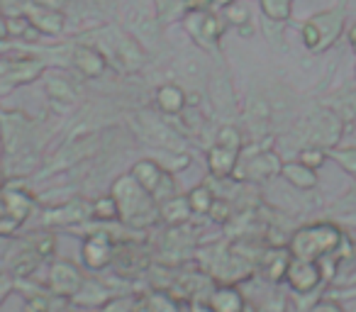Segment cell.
<instances>
[{
	"mask_svg": "<svg viewBox=\"0 0 356 312\" xmlns=\"http://www.w3.org/2000/svg\"><path fill=\"white\" fill-rule=\"evenodd\" d=\"M261 10L266 13L268 20L273 22H286L291 17L293 0H261Z\"/></svg>",
	"mask_w": 356,
	"mask_h": 312,
	"instance_id": "484cf974",
	"label": "cell"
},
{
	"mask_svg": "<svg viewBox=\"0 0 356 312\" xmlns=\"http://www.w3.org/2000/svg\"><path fill=\"white\" fill-rule=\"evenodd\" d=\"M208 305L213 307L215 312H242L247 302H244L242 293H239L237 288L225 286V288H218V290L210 295Z\"/></svg>",
	"mask_w": 356,
	"mask_h": 312,
	"instance_id": "e0dca14e",
	"label": "cell"
},
{
	"mask_svg": "<svg viewBox=\"0 0 356 312\" xmlns=\"http://www.w3.org/2000/svg\"><path fill=\"white\" fill-rule=\"evenodd\" d=\"M90 215L98 220H113V217H120V210H118V203H115L113 195H108V198L95 200L93 208H90Z\"/></svg>",
	"mask_w": 356,
	"mask_h": 312,
	"instance_id": "83f0119b",
	"label": "cell"
},
{
	"mask_svg": "<svg viewBox=\"0 0 356 312\" xmlns=\"http://www.w3.org/2000/svg\"><path fill=\"white\" fill-rule=\"evenodd\" d=\"M49 312H71V310L64 305H49Z\"/></svg>",
	"mask_w": 356,
	"mask_h": 312,
	"instance_id": "bcb514c9",
	"label": "cell"
},
{
	"mask_svg": "<svg viewBox=\"0 0 356 312\" xmlns=\"http://www.w3.org/2000/svg\"><path fill=\"white\" fill-rule=\"evenodd\" d=\"M0 124H3V134H0L3 149L8 154H15L20 144L25 142V120H22V115H3Z\"/></svg>",
	"mask_w": 356,
	"mask_h": 312,
	"instance_id": "5bb4252c",
	"label": "cell"
},
{
	"mask_svg": "<svg viewBox=\"0 0 356 312\" xmlns=\"http://www.w3.org/2000/svg\"><path fill=\"white\" fill-rule=\"evenodd\" d=\"M163 174H166V171H163L161 166H159L156 161H152V159L137 161V164H134V169H132V179L137 181V183L142 186L149 195H152L154 190H156V186L161 183Z\"/></svg>",
	"mask_w": 356,
	"mask_h": 312,
	"instance_id": "2e32d148",
	"label": "cell"
},
{
	"mask_svg": "<svg viewBox=\"0 0 356 312\" xmlns=\"http://www.w3.org/2000/svg\"><path fill=\"white\" fill-rule=\"evenodd\" d=\"M3 217H6V205L0 203V222H3Z\"/></svg>",
	"mask_w": 356,
	"mask_h": 312,
	"instance_id": "c3c4849f",
	"label": "cell"
},
{
	"mask_svg": "<svg viewBox=\"0 0 356 312\" xmlns=\"http://www.w3.org/2000/svg\"><path fill=\"white\" fill-rule=\"evenodd\" d=\"M218 144L220 147H227V149H234V151H239L242 149V137H239L237 127H222L218 132Z\"/></svg>",
	"mask_w": 356,
	"mask_h": 312,
	"instance_id": "4dcf8cb0",
	"label": "cell"
},
{
	"mask_svg": "<svg viewBox=\"0 0 356 312\" xmlns=\"http://www.w3.org/2000/svg\"><path fill=\"white\" fill-rule=\"evenodd\" d=\"M227 17L234 22V25H244V22L249 20V10L244 3H237V0H232L227 6Z\"/></svg>",
	"mask_w": 356,
	"mask_h": 312,
	"instance_id": "836d02e7",
	"label": "cell"
},
{
	"mask_svg": "<svg viewBox=\"0 0 356 312\" xmlns=\"http://www.w3.org/2000/svg\"><path fill=\"white\" fill-rule=\"evenodd\" d=\"M237 164H239V151H234V149L220 147V144H215V147L210 149L208 166H210V171H213V176H218V179L232 176Z\"/></svg>",
	"mask_w": 356,
	"mask_h": 312,
	"instance_id": "4fadbf2b",
	"label": "cell"
},
{
	"mask_svg": "<svg viewBox=\"0 0 356 312\" xmlns=\"http://www.w3.org/2000/svg\"><path fill=\"white\" fill-rule=\"evenodd\" d=\"M110 195H113L115 203H118L120 217L127 224L147 227V224L159 220V203L132 179V174L115 181L113 193Z\"/></svg>",
	"mask_w": 356,
	"mask_h": 312,
	"instance_id": "6da1fadb",
	"label": "cell"
},
{
	"mask_svg": "<svg viewBox=\"0 0 356 312\" xmlns=\"http://www.w3.org/2000/svg\"><path fill=\"white\" fill-rule=\"evenodd\" d=\"M186 27H188V32L195 37V42H198L200 47H205V49H213V47H218L220 37H222V20L215 15H210L208 10H193L188 17H186Z\"/></svg>",
	"mask_w": 356,
	"mask_h": 312,
	"instance_id": "277c9868",
	"label": "cell"
},
{
	"mask_svg": "<svg viewBox=\"0 0 356 312\" xmlns=\"http://www.w3.org/2000/svg\"><path fill=\"white\" fill-rule=\"evenodd\" d=\"M281 159L273 151H261L257 156H244L234 169V179H268L281 174Z\"/></svg>",
	"mask_w": 356,
	"mask_h": 312,
	"instance_id": "8992f818",
	"label": "cell"
},
{
	"mask_svg": "<svg viewBox=\"0 0 356 312\" xmlns=\"http://www.w3.org/2000/svg\"><path fill=\"white\" fill-rule=\"evenodd\" d=\"M83 286V276H81L79 266L71 261H56L49 271V290L54 295L74 297Z\"/></svg>",
	"mask_w": 356,
	"mask_h": 312,
	"instance_id": "52a82bcc",
	"label": "cell"
},
{
	"mask_svg": "<svg viewBox=\"0 0 356 312\" xmlns=\"http://www.w3.org/2000/svg\"><path fill=\"white\" fill-rule=\"evenodd\" d=\"M188 203H191V210H193V213L208 215L210 208H213V203H215V195L208 190V186H198V188L191 190Z\"/></svg>",
	"mask_w": 356,
	"mask_h": 312,
	"instance_id": "4316f807",
	"label": "cell"
},
{
	"mask_svg": "<svg viewBox=\"0 0 356 312\" xmlns=\"http://www.w3.org/2000/svg\"><path fill=\"white\" fill-rule=\"evenodd\" d=\"M310 312H344V310H341V305L334 300H320L317 305L310 307Z\"/></svg>",
	"mask_w": 356,
	"mask_h": 312,
	"instance_id": "ab89813d",
	"label": "cell"
},
{
	"mask_svg": "<svg viewBox=\"0 0 356 312\" xmlns=\"http://www.w3.org/2000/svg\"><path fill=\"white\" fill-rule=\"evenodd\" d=\"M3 151H6V149H3V139H0V154H3Z\"/></svg>",
	"mask_w": 356,
	"mask_h": 312,
	"instance_id": "f907efd6",
	"label": "cell"
},
{
	"mask_svg": "<svg viewBox=\"0 0 356 312\" xmlns=\"http://www.w3.org/2000/svg\"><path fill=\"white\" fill-rule=\"evenodd\" d=\"M186 93L184 88H178L176 83H166L161 85V88L156 90V105L163 110L166 115H178V113H184L186 108Z\"/></svg>",
	"mask_w": 356,
	"mask_h": 312,
	"instance_id": "ac0fdd59",
	"label": "cell"
},
{
	"mask_svg": "<svg viewBox=\"0 0 356 312\" xmlns=\"http://www.w3.org/2000/svg\"><path fill=\"white\" fill-rule=\"evenodd\" d=\"M203 74H205L203 64H200V61H195L193 56H186V59H184V76H186V79L195 81V79H200Z\"/></svg>",
	"mask_w": 356,
	"mask_h": 312,
	"instance_id": "8d00e7d4",
	"label": "cell"
},
{
	"mask_svg": "<svg viewBox=\"0 0 356 312\" xmlns=\"http://www.w3.org/2000/svg\"><path fill=\"white\" fill-rule=\"evenodd\" d=\"M25 17L30 20V25L37 32H44V35H59L64 30V17L59 15L51 8H40V6H30L25 10Z\"/></svg>",
	"mask_w": 356,
	"mask_h": 312,
	"instance_id": "7c38bea8",
	"label": "cell"
},
{
	"mask_svg": "<svg viewBox=\"0 0 356 312\" xmlns=\"http://www.w3.org/2000/svg\"><path fill=\"white\" fill-rule=\"evenodd\" d=\"M341 129H344V122L337 113L332 110H322L320 115L307 120L305 124V134L310 139V147H334L341 137Z\"/></svg>",
	"mask_w": 356,
	"mask_h": 312,
	"instance_id": "3957f363",
	"label": "cell"
},
{
	"mask_svg": "<svg viewBox=\"0 0 356 312\" xmlns=\"http://www.w3.org/2000/svg\"><path fill=\"white\" fill-rule=\"evenodd\" d=\"M341 263H349V271H341V273H351V276H346L344 281L346 283H356V244H354V252H351V256L346 258V261H341Z\"/></svg>",
	"mask_w": 356,
	"mask_h": 312,
	"instance_id": "60d3db41",
	"label": "cell"
},
{
	"mask_svg": "<svg viewBox=\"0 0 356 312\" xmlns=\"http://www.w3.org/2000/svg\"><path fill=\"white\" fill-rule=\"evenodd\" d=\"M10 290H13V278L10 276H0V302L6 300Z\"/></svg>",
	"mask_w": 356,
	"mask_h": 312,
	"instance_id": "7bdbcfd3",
	"label": "cell"
},
{
	"mask_svg": "<svg viewBox=\"0 0 356 312\" xmlns=\"http://www.w3.org/2000/svg\"><path fill=\"white\" fill-rule=\"evenodd\" d=\"M249 117L252 120H268L271 117V105L266 98H252L249 100Z\"/></svg>",
	"mask_w": 356,
	"mask_h": 312,
	"instance_id": "d6a6232c",
	"label": "cell"
},
{
	"mask_svg": "<svg viewBox=\"0 0 356 312\" xmlns=\"http://www.w3.org/2000/svg\"><path fill=\"white\" fill-rule=\"evenodd\" d=\"M325 149L320 147H305L300 151V164L310 166V169H320L322 164H325Z\"/></svg>",
	"mask_w": 356,
	"mask_h": 312,
	"instance_id": "f546056e",
	"label": "cell"
},
{
	"mask_svg": "<svg viewBox=\"0 0 356 312\" xmlns=\"http://www.w3.org/2000/svg\"><path fill=\"white\" fill-rule=\"evenodd\" d=\"M332 156L344 166L346 174H351L356 179V149H334Z\"/></svg>",
	"mask_w": 356,
	"mask_h": 312,
	"instance_id": "1f68e13d",
	"label": "cell"
},
{
	"mask_svg": "<svg viewBox=\"0 0 356 312\" xmlns=\"http://www.w3.org/2000/svg\"><path fill=\"white\" fill-rule=\"evenodd\" d=\"M74 64L76 69L81 71L83 76H88V79H95V76H100L105 71V56L100 54L98 49H93V47H76L74 51Z\"/></svg>",
	"mask_w": 356,
	"mask_h": 312,
	"instance_id": "9a60e30c",
	"label": "cell"
},
{
	"mask_svg": "<svg viewBox=\"0 0 356 312\" xmlns=\"http://www.w3.org/2000/svg\"><path fill=\"white\" fill-rule=\"evenodd\" d=\"M118 56H120V64L127 66V69H137L144 61V51L139 49V44L132 37H124V35L118 37Z\"/></svg>",
	"mask_w": 356,
	"mask_h": 312,
	"instance_id": "7402d4cb",
	"label": "cell"
},
{
	"mask_svg": "<svg viewBox=\"0 0 356 312\" xmlns=\"http://www.w3.org/2000/svg\"><path fill=\"white\" fill-rule=\"evenodd\" d=\"M286 281L291 283V288L296 293H312L322 281V266L317 261H310V258H296L291 256L286 268Z\"/></svg>",
	"mask_w": 356,
	"mask_h": 312,
	"instance_id": "5b68a950",
	"label": "cell"
},
{
	"mask_svg": "<svg viewBox=\"0 0 356 312\" xmlns=\"http://www.w3.org/2000/svg\"><path fill=\"white\" fill-rule=\"evenodd\" d=\"M302 40H305V44L310 47V49L317 51V47H320V32H317V27L312 25V22H307V25L302 27Z\"/></svg>",
	"mask_w": 356,
	"mask_h": 312,
	"instance_id": "74e56055",
	"label": "cell"
},
{
	"mask_svg": "<svg viewBox=\"0 0 356 312\" xmlns=\"http://www.w3.org/2000/svg\"><path fill=\"white\" fill-rule=\"evenodd\" d=\"M288 261H291V256H288L283 249H276V252H268L266 256H264V273H266L268 281H281V278H286V268H288Z\"/></svg>",
	"mask_w": 356,
	"mask_h": 312,
	"instance_id": "603a6c76",
	"label": "cell"
},
{
	"mask_svg": "<svg viewBox=\"0 0 356 312\" xmlns=\"http://www.w3.org/2000/svg\"><path fill=\"white\" fill-rule=\"evenodd\" d=\"M139 122H142L144 137H147L149 142L159 144V147H163V149H181V144H184L171 127H166L163 122H159V120L152 117V115L142 113V115H139Z\"/></svg>",
	"mask_w": 356,
	"mask_h": 312,
	"instance_id": "9c48e42d",
	"label": "cell"
},
{
	"mask_svg": "<svg viewBox=\"0 0 356 312\" xmlns=\"http://www.w3.org/2000/svg\"><path fill=\"white\" fill-rule=\"evenodd\" d=\"M159 215L171 224H184L186 220L193 215V210H191L188 198H178V195H173L171 200L159 205Z\"/></svg>",
	"mask_w": 356,
	"mask_h": 312,
	"instance_id": "ffe728a7",
	"label": "cell"
},
{
	"mask_svg": "<svg viewBox=\"0 0 356 312\" xmlns=\"http://www.w3.org/2000/svg\"><path fill=\"white\" fill-rule=\"evenodd\" d=\"M259 312H286V300H283L281 295H273V297H268L266 302H264V307Z\"/></svg>",
	"mask_w": 356,
	"mask_h": 312,
	"instance_id": "f35d334b",
	"label": "cell"
},
{
	"mask_svg": "<svg viewBox=\"0 0 356 312\" xmlns=\"http://www.w3.org/2000/svg\"><path fill=\"white\" fill-rule=\"evenodd\" d=\"M47 95H49L51 100H61V103H74L76 88L64 76H49V79H47Z\"/></svg>",
	"mask_w": 356,
	"mask_h": 312,
	"instance_id": "cb8c5ba5",
	"label": "cell"
},
{
	"mask_svg": "<svg viewBox=\"0 0 356 312\" xmlns=\"http://www.w3.org/2000/svg\"><path fill=\"white\" fill-rule=\"evenodd\" d=\"M110 293L108 288H103L100 283L95 281H83V286H81V290L74 295L76 302H81V305H93V307H103L105 302L110 300Z\"/></svg>",
	"mask_w": 356,
	"mask_h": 312,
	"instance_id": "44dd1931",
	"label": "cell"
},
{
	"mask_svg": "<svg viewBox=\"0 0 356 312\" xmlns=\"http://www.w3.org/2000/svg\"><path fill=\"white\" fill-rule=\"evenodd\" d=\"M100 312H134V305L129 297H122V300H113V297H110V300L100 307Z\"/></svg>",
	"mask_w": 356,
	"mask_h": 312,
	"instance_id": "d590c367",
	"label": "cell"
},
{
	"mask_svg": "<svg viewBox=\"0 0 356 312\" xmlns=\"http://www.w3.org/2000/svg\"><path fill=\"white\" fill-rule=\"evenodd\" d=\"M310 22L317 27V32H320V47H317V51H322L339 37L341 27H344V15H341V10H327V13L315 15Z\"/></svg>",
	"mask_w": 356,
	"mask_h": 312,
	"instance_id": "8fae6325",
	"label": "cell"
},
{
	"mask_svg": "<svg viewBox=\"0 0 356 312\" xmlns=\"http://www.w3.org/2000/svg\"><path fill=\"white\" fill-rule=\"evenodd\" d=\"M95 147H98V134H83L81 139H74V142L66 144L64 151H59V159H56L54 164H49V171L59 169V166L64 169V166L76 164L79 159L88 156Z\"/></svg>",
	"mask_w": 356,
	"mask_h": 312,
	"instance_id": "30bf717a",
	"label": "cell"
},
{
	"mask_svg": "<svg viewBox=\"0 0 356 312\" xmlns=\"http://www.w3.org/2000/svg\"><path fill=\"white\" fill-rule=\"evenodd\" d=\"M242 312H259V310H257V307H252V305H244Z\"/></svg>",
	"mask_w": 356,
	"mask_h": 312,
	"instance_id": "681fc988",
	"label": "cell"
},
{
	"mask_svg": "<svg viewBox=\"0 0 356 312\" xmlns=\"http://www.w3.org/2000/svg\"><path fill=\"white\" fill-rule=\"evenodd\" d=\"M147 307L152 312H178V302L166 293H154L147 297Z\"/></svg>",
	"mask_w": 356,
	"mask_h": 312,
	"instance_id": "f1b7e54d",
	"label": "cell"
},
{
	"mask_svg": "<svg viewBox=\"0 0 356 312\" xmlns=\"http://www.w3.org/2000/svg\"><path fill=\"white\" fill-rule=\"evenodd\" d=\"M115 256V247L113 239L105 232H93L88 239L83 242V261L88 268H105Z\"/></svg>",
	"mask_w": 356,
	"mask_h": 312,
	"instance_id": "ba28073f",
	"label": "cell"
},
{
	"mask_svg": "<svg viewBox=\"0 0 356 312\" xmlns=\"http://www.w3.org/2000/svg\"><path fill=\"white\" fill-rule=\"evenodd\" d=\"M25 312H49V300L42 293H32L25 300Z\"/></svg>",
	"mask_w": 356,
	"mask_h": 312,
	"instance_id": "e575fe53",
	"label": "cell"
},
{
	"mask_svg": "<svg viewBox=\"0 0 356 312\" xmlns=\"http://www.w3.org/2000/svg\"><path fill=\"white\" fill-rule=\"evenodd\" d=\"M344 244V234L339 227L330 222H317V224H307V227L298 229L291 239V252L296 258H325L330 254H334L337 249Z\"/></svg>",
	"mask_w": 356,
	"mask_h": 312,
	"instance_id": "7a4b0ae2",
	"label": "cell"
},
{
	"mask_svg": "<svg viewBox=\"0 0 356 312\" xmlns=\"http://www.w3.org/2000/svg\"><path fill=\"white\" fill-rule=\"evenodd\" d=\"M213 103L220 113H232L234 110V93H232L229 81H225V79L213 81Z\"/></svg>",
	"mask_w": 356,
	"mask_h": 312,
	"instance_id": "d4e9b609",
	"label": "cell"
},
{
	"mask_svg": "<svg viewBox=\"0 0 356 312\" xmlns=\"http://www.w3.org/2000/svg\"><path fill=\"white\" fill-rule=\"evenodd\" d=\"M134 312H152V310H149L147 305H139V307H134Z\"/></svg>",
	"mask_w": 356,
	"mask_h": 312,
	"instance_id": "7dc6e473",
	"label": "cell"
},
{
	"mask_svg": "<svg viewBox=\"0 0 356 312\" xmlns=\"http://www.w3.org/2000/svg\"><path fill=\"white\" fill-rule=\"evenodd\" d=\"M215 0H184V6H188L191 10H208Z\"/></svg>",
	"mask_w": 356,
	"mask_h": 312,
	"instance_id": "b9f144b4",
	"label": "cell"
},
{
	"mask_svg": "<svg viewBox=\"0 0 356 312\" xmlns=\"http://www.w3.org/2000/svg\"><path fill=\"white\" fill-rule=\"evenodd\" d=\"M281 174H283V179H286L288 183L296 186V188H302V190L315 188V183H317L315 169L300 164V161H298V164H296V161H293V164H283L281 166Z\"/></svg>",
	"mask_w": 356,
	"mask_h": 312,
	"instance_id": "d6986e66",
	"label": "cell"
},
{
	"mask_svg": "<svg viewBox=\"0 0 356 312\" xmlns=\"http://www.w3.org/2000/svg\"><path fill=\"white\" fill-rule=\"evenodd\" d=\"M191 312H215V310L208 305V302H193V305H191Z\"/></svg>",
	"mask_w": 356,
	"mask_h": 312,
	"instance_id": "ee69618b",
	"label": "cell"
},
{
	"mask_svg": "<svg viewBox=\"0 0 356 312\" xmlns=\"http://www.w3.org/2000/svg\"><path fill=\"white\" fill-rule=\"evenodd\" d=\"M349 42H351V49H354V54H356V25L351 27V32H349Z\"/></svg>",
	"mask_w": 356,
	"mask_h": 312,
	"instance_id": "f6af8a7d",
	"label": "cell"
}]
</instances>
